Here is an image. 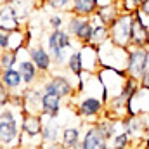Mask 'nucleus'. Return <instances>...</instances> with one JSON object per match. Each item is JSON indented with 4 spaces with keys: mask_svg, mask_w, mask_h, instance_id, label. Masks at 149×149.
I'll use <instances>...</instances> for the list:
<instances>
[{
    "mask_svg": "<svg viewBox=\"0 0 149 149\" xmlns=\"http://www.w3.org/2000/svg\"><path fill=\"white\" fill-rule=\"evenodd\" d=\"M21 142V127L17 121V114L12 108L5 106L0 109V146L10 148Z\"/></svg>",
    "mask_w": 149,
    "mask_h": 149,
    "instance_id": "f257e3e1",
    "label": "nucleus"
},
{
    "mask_svg": "<svg viewBox=\"0 0 149 149\" xmlns=\"http://www.w3.org/2000/svg\"><path fill=\"white\" fill-rule=\"evenodd\" d=\"M97 52H99V63H101V68L125 70V66H127L128 49L120 47V45L113 43L111 40H108L104 45H101V47L97 49Z\"/></svg>",
    "mask_w": 149,
    "mask_h": 149,
    "instance_id": "f03ea898",
    "label": "nucleus"
},
{
    "mask_svg": "<svg viewBox=\"0 0 149 149\" xmlns=\"http://www.w3.org/2000/svg\"><path fill=\"white\" fill-rule=\"evenodd\" d=\"M106 109V102L102 101V97H97L94 94L83 95L78 102H76V114L87 121H95L99 120Z\"/></svg>",
    "mask_w": 149,
    "mask_h": 149,
    "instance_id": "7ed1b4c3",
    "label": "nucleus"
},
{
    "mask_svg": "<svg viewBox=\"0 0 149 149\" xmlns=\"http://www.w3.org/2000/svg\"><path fill=\"white\" fill-rule=\"evenodd\" d=\"M130 30H132V14L121 12L109 24V40L120 47L128 49L130 47Z\"/></svg>",
    "mask_w": 149,
    "mask_h": 149,
    "instance_id": "20e7f679",
    "label": "nucleus"
},
{
    "mask_svg": "<svg viewBox=\"0 0 149 149\" xmlns=\"http://www.w3.org/2000/svg\"><path fill=\"white\" fill-rule=\"evenodd\" d=\"M149 68V47H128L125 71L128 76L141 78V74Z\"/></svg>",
    "mask_w": 149,
    "mask_h": 149,
    "instance_id": "39448f33",
    "label": "nucleus"
},
{
    "mask_svg": "<svg viewBox=\"0 0 149 149\" xmlns=\"http://www.w3.org/2000/svg\"><path fill=\"white\" fill-rule=\"evenodd\" d=\"M130 47H149V23L139 9L132 12Z\"/></svg>",
    "mask_w": 149,
    "mask_h": 149,
    "instance_id": "423d86ee",
    "label": "nucleus"
},
{
    "mask_svg": "<svg viewBox=\"0 0 149 149\" xmlns=\"http://www.w3.org/2000/svg\"><path fill=\"white\" fill-rule=\"evenodd\" d=\"M42 90L47 92V94H54V95L61 97L63 101L74 95V85L71 83V80L66 74H54V76H50L49 80L43 81Z\"/></svg>",
    "mask_w": 149,
    "mask_h": 149,
    "instance_id": "0eeeda50",
    "label": "nucleus"
},
{
    "mask_svg": "<svg viewBox=\"0 0 149 149\" xmlns=\"http://www.w3.org/2000/svg\"><path fill=\"white\" fill-rule=\"evenodd\" d=\"M26 49H28L26 52H28L30 59L33 61V64L38 68L40 73H49L52 70L54 63H52V57H50V54H49V50L45 47H42V45H35V47L30 45Z\"/></svg>",
    "mask_w": 149,
    "mask_h": 149,
    "instance_id": "6e6552de",
    "label": "nucleus"
},
{
    "mask_svg": "<svg viewBox=\"0 0 149 149\" xmlns=\"http://www.w3.org/2000/svg\"><path fill=\"white\" fill-rule=\"evenodd\" d=\"M19 12L12 3H3L0 5V30L2 31H12L21 28V21H19Z\"/></svg>",
    "mask_w": 149,
    "mask_h": 149,
    "instance_id": "1a4fd4ad",
    "label": "nucleus"
},
{
    "mask_svg": "<svg viewBox=\"0 0 149 149\" xmlns=\"http://www.w3.org/2000/svg\"><path fill=\"white\" fill-rule=\"evenodd\" d=\"M42 114H33V113H23V120H21V135L28 137V139H37L42 134Z\"/></svg>",
    "mask_w": 149,
    "mask_h": 149,
    "instance_id": "9d476101",
    "label": "nucleus"
},
{
    "mask_svg": "<svg viewBox=\"0 0 149 149\" xmlns=\"http://www.w3.org/2000/svg\"><path fill=\"white\" fill-rule=\"evenodd\" d=\"M17 71L21 73V78H23V81H24V87H26V88L33 87V85L38 81L40 74H42L40 71H38V68L33 64V61L30 59L28 52H26V57L17 59Z\"/></svg>",
    "mask_w": 149,
    "mask_h": 149,
    "instance_id": "9b49d317",
    "label": "nucleus"
},
{
    "mask_svg": "<svg viewBox=\"0 0 149 149\" xmlns=\"http://www.w3.org/2000/svg\"><path fill=\"white\" fill-rule=\"evenodd\" d=\"M63 108V99L54 95V94H42V101H40V114L47 116V118H57Z\"/></svg>",
    "mask_w": 149,
    "mask_h": 149,
    "instance_id": "f8f14e48",
    "label": "nucleus"
},
{
    "mask_svg": "<svg viewBox=\"0 0 149 149\" xmlns=\"http://www.w3.org/2000/svg\"><path fill=\"white\" fill-rule=\"evenodd\" d=\"M80 144H81L83 149H108L109 148V142L95 130L94 125L87 127V130H85L83 135H81Z\"/></svg>",
    "mask_w": 149,
    "mask_h": 149,
    "instance_id": "ddd939ff",
    "label": "nucleus"
},
{
    "mask_svg": "<svg viewBox=\"0 0 149 149\" xmlns=\"http://www.w3.org/2000/svg\"><path fill=\"white\" fill-rule=\"evenodd\" d=\"M0 83L12 94V92H17L21 88H26L24 87V81L21 78V73L17 71V68H10V70H2L0 71Z\"/></svg>",
    "mask_w": 149,
    "mask_h": 149,
    "instance_id": "4468645a",
    "label": "nucleus"
},
{
    "mask_svg": "<svg viewBox=\"0 0 149 149\" xmlns=\"http://www.w3.org/2000/svg\"><path fill=\"white\" fill-rule=\"evenodd\" d=\"M61 123L57 118H49L47 123H43L42 127V134H40V139L43 144H54V142H59L61 141Z\"/></svg>",
    "mask_w": 149,
    "mask_h": 149,
    "instance_id": "2eb2a0df",
    "label": "nucleus"
},
{
    "mask_svg": "<svg viewBox=\"0 0 149 149\" xmlns=\"http://www.w3.org/2000/svg\"><path fill=\"white\" fill-rule=\"evenodd\" d=\"M120 123H121V127H123V132H127L132 139H134V135H139L141 132H144V130H148V123H146V118H142V116H123L121 120H120Z\"/></svg>",
    "mask_w": 149,
    "mask_h": 149,
    "instance_id": "dca6fc26",
    "label": "nucleus"
},
{
    "mask_svg": "<svg viewBox=\"0 0 149 149\" xmlns=\"http://www.w3.org/2000/svg\"><path fill=\"white\" fill-rule=\"evenodd\" d=\"M121 14V9H120V2H113L109 5H104V7H97L95 14L92 16L94 19H97L99 23L109 26L113 21Z\"/></svg>",
    "mask_w": 149,
    "mask_h": 149,
    "instance_id": "f3484780",
    "label": "nucleus"
},
{
    "mask_svg": "<svg viewBox=\"0 0 149 149\" xmlns=\"http://www.w3.org/2000/svg\"><path fill=\"white\" fill-rule=\"evenodd\" d=\"M97 10V0H71L70 14L80 17H92Z\"/></svg>",
    "mask_w": 149,
    "mask_h": 149,
    "instance_id": "a211bd4d",
    "label": "nucleus"
},
{
    "mask_svg": "<svg viewBox=\"0 0 149 149\" xmlns=\"http://www.w3.org/2000/svg\"><path fill=\"white\" fill-rule=\"evenodd\" d=\"M92 23H94V31H92V40H90V45H94L95 49H99L101 45H104L108 40H109V26L99 23L97 19L90 17Z\"/></svg>",
    "mask_w": 149,
    "mask_h": 149,
    "instance_id": "6ab92c4d",
    "label": "nucleus"
},
{
    "mask_svg": "<svg viewBox=\"0 0 149 149\" xmlns=\"http://www.w3.org/2000/svg\"><path fill=\"white\" fill-rule=\"evenodd\" d=\"M81 141V130L78 127H66L61 132V144L64 149H73Z\"/></svg>",
    "mask_w": 149,
    "mask_h": 149,
    "instance_id": "aec40b11",
    "label": "nucleus"
},
{
    "mask_svg": "<svg viewBox=\"0 0 149 149\" xmlns=\"http://www.w3.org/2000/svg\"><path fill=\"white\" fill-rule=\"evenodd\" d=\"M92 31H94L92 19L90 17H83L81 19V24L78 26V30H76V33H74L73 37L80 45H88L90 40H92Z\"/></svg>",
    "mask_w": 149,
    "mask_h": 149,
    "instance_id": "412c9836",
    "label": "nucleus"
},
{
    "mask_svg": "<svg viewBox=\"0 0 149 149\" xmlns=\"http://www.w3.org/2000/svg\"><path fill=\"white\" fill-rule=\"evenodd\" d=\"M92 125L95 127V130L109 142L113 137H114V134H116V121L114 120H109V118H99V120H95V121H92Z\"/></svg>",
    "mask_w": 149,
    "mask_h": 149,
    "instance_id": "4be33fe9",
    "label": "nucleus"
},
{
    "mask_svg": "<svg viewBox=\"0 0 149 149\" xmlns=\"http://www.w3.org/2000/svg\"><path fill=\"white\" fill-rule=\"evenodd\" d=\"M141 90V85H139V78H134V76H127L125 78V81H123V85H121V90H120V95L127 101V102H130L135 95H137V92Z\"/></svg>",
    "mask_w": 149,
    "mask_h": 149,
    "instance_id": "5701e85b",
    "label": "nucleus"
},
{
    "mask_svg": "<svg viewBox=\"0 0 149 149\" xmlns=\"http://www.w3.org/2000/svg\"><path fill=\"white\" fill-rule=\"evenodd\" d=\"M66 70L73 74V76H76V78L83 73V63H81V54H80V50L70 52L68 61H66Z\"/></svg>",
    "mask_w": 149,
    "mask_h": 149,
    "instance_id": "b1692460",
    "label": "nucleus"
},
{
    "mask_svg": "<svg viewBox=\"0 0 149 149\" xmlns=\"http://www.w3.org/2000/svg\"><path fill=\"white\" fill-rule=\"evenodd\" d=\"M19 59V50H12V49H5L0 52V68L2 70H10L16 68Z\"/></svg>",
    "mask_w": 149,
    "mask_h": 149,
    "instance_id": "393cba45",
    "label": "nucleus"
},
{
    "mask_svg": "<svg viewBox=\"0 0 149 149\" xmlns=\"http://www.w3.org/2000/svg\"><path fill=\"white\" fill-rule=\"evenodd\" d=\"M109 142H111V148L114 149H130L134 144V139L127 132H120V134H114V137Z\"/></svg>",
    "mask_w": 149,
    "mask_h": 149,
    "instance_id": "a878e982",
    "label": "nucleus"
},
{
    "mask_svg": "<svg viewBox=\"0 0 149 149\" xmlns=\"http://www.w3.org/2000/svg\"><path fill=\"white\" fill-rule=\"evenodd\" d=\"M81 19H83V17H80V16H74V14H70V16H68V19H66V24H64V26H66L64 30H66V31H68L71 37L76 33L78 26L81 24Z\"/></svg>",
    "mask_w": 149,
    "mask_h": 149,
    "instance_id": "bb28decb",
    "label": "nucleus"
},
{
    "mask_svg": "<svg viewBox=\"0 0 149 149\" xmlns=\"http://www.w3.org/2000/svg\"><path fill=\"white\" fill-rule=\"evenodd\" d=\"M45 3L57 12H64V10L70 12V7H71V0H45Z\"/></svg>",
    "mask_w": 149,
    "mask_h": 149,
    "instance_id": "cd10ccee",
    "label": "nucleus"
},
{
    "mask_svg": "<svg viewBox=\"0 0 149 149\" xmlns=\"http://www.w3.org/2000/svg\"><path fill=\"white\" fill-rule=\"evenodd\" d=\"M47 24L50 26V30H63L64 24H66V19H64L63 14H52L49 17V23Z\"/></svg>",
    "mask_w": 149,
    "mask_h": 149,
    "instance_id": "c85d7f7f",
    "label": "nucleus"
},
{
    "mask_svg": "<svg viewBox=\"0 0 149 149\" xmlns=\"http://www.w3.org/2000/svg\"><path fill=\"white\" fill-rule=\"evenodd\" d=\"M9 102H10V92L0 83V109H3L5 106H9Z\"/></svg>",
    "mask_w": 149,
    "mask_h": 149,
    "instance_id": "c756f323",
    "label": "nucleus"
},
{
    "mask_svg": "<svg viewBox=\"0 0 149 149\" xmlns=\"http://www.w3.org/2000/svg\"><path fill=\"white\" fill-rule=\"evenodd\" d=\"M139 85H141L142 90H148L149 92V68L141 74V78H139Z\"/></svg>",
    "mask_w": 149,
    "mask_h": 149,
    "instance_id": "7c9ffc66",
    "label": "nucleus"
},
{
    "mask_svg": "<svg viewBox=\"0 0 149 149\" xmlns=\"http://www.w3.org/2000/svg\"><path fill=\"white\" fill-rule=\"evenodd\" d=\"M9 49V31H2L0 30V52Z\"/></svg>",
    "mask_w": 149,
    "mask_h": 149,
    "instance_id": "2f4dec72",
    "label": "nucleus"
},
{
    "mask_svg": "<svg viewBox=\"0 0 149 149\" xmlns=\"http://www.w3.org/2000/svg\"><path fill=\"white\" fill-rule=\"evenodd\" d=\"M139 10L146 16V17H149V0H144L142 3H141V7H139Z\"/></svg>",
    "mask_w": 149,
    "mask_h": 149,
    "instance_id": "473e14b6",
    "label": "nucleus"
},
{
    "mask_svg": "<svg viewBox=\"0 0 149 149\" xmlns=\"http://www.w3.org/2000/svg\"><path fill=\"white\" fill-rule=\"evenodd\" d=\"M45 149H64V148H63V144H61V142H54V144H49Z\"/></svg>",
    "mask_w": 149,
    "mask_h": 149,
    "instance_id": "72a5a7b5",
    "label": "nucleus"
},
{
    "mask_svg": "<svg viewBox=\"0 0 149 149\" xmlns=\"http://www.w3.org/2000/svg\"><path fill=\"white\" fill-rule=\"evenodd\" d=\"M114 0H97V7H104V5H109Z\"/></svg>",
    "mask_w": 149,
    "mask_h": 149,
    "instance_id": "f704fd0d",
    "label": "nucleus"
},
{
    "mask_svg": "<svg viewBox=\"0 0 149 149\" xmlns=\"http://www.w3.org/2000/svg\"><path fill=\"white\" fill-rule=\"evenodd\" d=\"M132 2H134V5H135V7H141V3H142L144 0H132Z\"/></svg>",
    "mask_w": 149,
    "mask_h": 149,
    "instance_id": "c9c22d12",
    "label": "nucleus"
},
{
    "mask_svg": "<svg viewBox=\"0 0 149 149\" xmlns=\"http://www.w3.org/2000/svg\"><path fill=\"white\" fill-rule=\"evenodd\" d=\"M14 0H0V5H3V3H12Z\"/></svg>",
    "mask_w": 149,
    "mask_h": 149,
    "instance_id": "e433bc0d",
    "label": "nucleus"
},
{
    "mask_svg": "<svg viewBox=\"0 0 149 149\" xmlns=\"http://www.w3.org/2000/svg\"><path fill=\"white\" fill-rule=\"evenodd\" d=\"M73 149H83V148H81V144H78V146H74Z\"/></svg>",
    "mask_w": 149,
    "mask_h": 149,
    "instance_id": "4c0bfd02",
    "label": "nucleus"
},
{
    "mask_svg": "<svg viewBox=\"0 0 149 149\" xmlns=\"http://www.w3.org/2000/svg\"><path fill=\"white\" fill-rule=\"evenodd\" d=\"M114 2H121V0H114Z\"/></svg>",
    "mask_w": 149,
    "mask_h": 149,
    "instance_id": "58836bf2",
    "label": "nucleus"
},
{
    "mask_svg": "<svg viewBox=\"0 0 149 149\" xmlns=\"http://www.w3.org/2000/svg\"><path fill=\"white\" fill-rule=\"evenodd\" d=\"M148 132H149V125H148Z\"/></svg>",
    "mask_w": 149,
    "mask_h": 149,
    "instance_id": "ea45409f",
    "label": "nucleus"
},
{
    "mask_svg": "<svg viewBox=\"0 0 149 149\" xmlns=\"http://www.w3.org/2000/svg\"><path fill=\"white\" fill-rule=\"evenodd\" d=\"M108 149H114V148H108Z\"/></svg>",
    "mask_w": 149,
    "mask_h": 149,
    "instance_id": "a19ab883",
    "label": "nucleus"
},
{
    "mask_svg": "<svg viewBox=\"0 0 149 149\" xmlns=\"http://www.w3.org/2000/svg\"><path fill=\"white\" fill-rule=\"evenodd\" d=\"M148 23H149V17H148Z\"/></svg>",
    "mask_w": 149,
    "mask_h": 149,
    "instance_id": "79ce46f5",
    "label": "nucleus"
},
{
    "mask_svg": "<svg viewBox=\"0 0 149 149\" xmlns=\"http://www.w3.org/2000/svg\"><path fill=\"white\" fill-rule=\"evenodd\" d=\"M148 114H149V113H148Z\"/></svg>",
    "mask_w": 149,
    "mask_h": 149,
    "instance_id": "37998d69",
    "label": "nucleus"
},
{
    "mask_svg": "<svg viewBox=\"0 0 149 149\" xmlns=\"http://www.w3.org/2000/svg\"><path fill=\"white\" fill-rule=\"evenodd\" d=\"M148 149H149V148H148Z\"/></svg>",
    "mask_w": 149,
    "mask_h": 149,
    "instance_id": "c03bdc74",
    "label": "nucleus"
}]
</instances>
